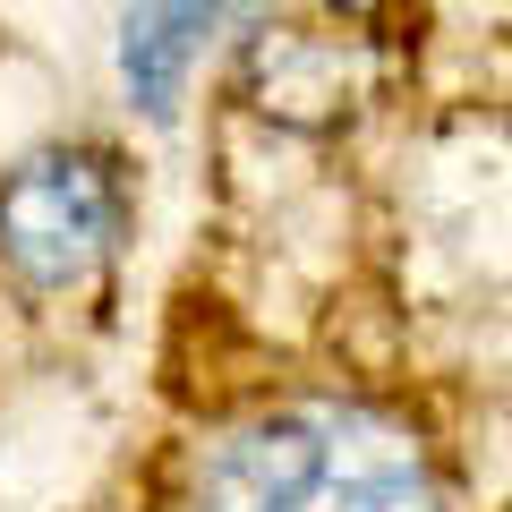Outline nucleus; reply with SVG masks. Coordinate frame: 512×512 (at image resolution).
<instances>
[{"instance_id":"1","label":"nucleus","mask_w":512,"mask_h":512,"mask_svg":"<svg viewBox=\"0 0 512 512\" xmlns=\"http://www.w3.org/2000/svg\"><path fill=\"white\" fill-rule=\"evenodd\" d=\"M188 512H444V478L393 410L299 393L205 444Z\"/></svg>"},{"instance_id":"2","label":"nucleus","mask_w":512,"mask_h":512,"mask_svg":"<svg viewBox=\"0 0 512 512\" xmlns=\"http://www.w3.org/2000/svg\"><path fill=\"white\" fill-rule=\"evenodd\" d=\"M137 222L128 154L103 137H52L0 171V282L26 299H77L111 274Z\"/></svg>"},{"instance_id":"3","label":"nucleus","mask_w":512,"mask_h":512,"mask_svg":"<svg viewBox=\"0 0 512 512\" xmlns=\"http://www.w3.org/2000/svg\"><path fill=\"white\" fill-rule=\"evenodd\" d=\"M239 60H248L256 111H274V120H291V128L342 120L367 94V35H350V26H333V18L256 26V35H239Z\"/></svg>"},{"instance_id":"4","label":"nucleus","mask_w":512,"mask_h":512,"mask_svg":"<svg viewBox=\"0 0 512 512\" xmlns=\"http://www.w3.org/2000/svg\"><path fill=\"white\" fill-rule=\"evenodd\" d=\"M256 0H128L120 9V35H111V69H120L128 111L146 120H171L197 86L205 52L239 35Z\"/></svg>"}]
</instances>
